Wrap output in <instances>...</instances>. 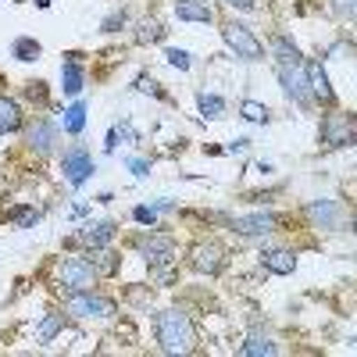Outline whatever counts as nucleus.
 <instances>
[{"instance_id":"nucleus-1","label":"nucleus","mask_w":357,"mask_h":357,"mask_svg":"<svg viewBox=\"0 0 357 357\" xmlns=\"http://www.w3.org/2000/svg\"><path fill=\"white\" fill-rule=\"evenodd\" d=\"M158 343H161L165 354H190L193 343H197L190 314L178 311V307L161 311V314H158Z\"/></svg>"},{"instance_id":"nucleus-2","label":"nucleus","mask_w":357,"mask_h":357,"mask_svg":"<svg viewBox=\"0 0 357 357\" xmlns=\"http://www.w3.org/2000/svg\"><path fill=\"white\" fill-rule=\"evenodd\" d=\"M57 279L75 293V289H93L100 272H97V264L86 261V257H61V264H57Z\"/></svg>"},{"instance_id":"nucleus-3","label":"nucleus","mask_w":357,"mask_h":357,"mask_svg":"<svg viewBox=\"0 0 357 357\" xmlns=\"http://www.w3.org/2000/svg\"><path fill=\"white\" fill-rule=\"evenodd\" d=\"M65 311L75 314V318H111V314H114V301H107V296H97L93 289H75V293L68 296Z\"/></svg>"},{"instance_id":"nucleus-4","label":"nucleus","mask_w":357,"mask_h":357,"mask_svg":"<svg viewBox=\"0 0 357 357\" xmlns=\"http://www.w3.org/2000/svg\"><path fill=\"white\" fill-rule=\"evenodd\" d=\"M222 36H225V43L236 50V57H243V61H261V57H264L261 40L250 33L247 25H240V22H225V25H222Z\"/></svg>"},{"instance_id":"nucleus-5","label":"nucleus","mask_w":357,"mask_h":357,"mask_svg":"<svg viewBox=\"0 0 357 357\" xmlns=\"http://www.w3.org/2000/svg\"><path fill=\"white\" fill-rule=\"evenodd\" d=\"M279 82L286 89V97H293L301 107H307L314 100L311 86H307V72H304V61L301 65H279Z\"/></svg>"},{"instance_id":"nucleus-6","label":"nucleus","mask_w":357,"mask_h":357,"mask_svg":"<svg viewBox=\"0 0 357 357\" xmlns=\"http://www.w3.org/2000/svg\"><path fill=\"white\" fill-rule=\"evenodd\" d=\"M321 143L325 146H347V143H357V132H354V114H325L321 122Z\"/></svg>"},{"instance_id":"nucleus-7","label":"nucleus","mask_w":357,"mask_h":357,"mask_svg":"<svg viewBox=\"0 0 357 357\" xmlns=\"http://www.w3.org/2000/svg\"><path fill=\"white\" fill-rule=\"evenodd\" d=\"M61 168H65V178H68L72 186H82L86 178H89V172H93V158H89L86 146H72V151H65Z\"/></svg>"},{"instance_id":"nucleus-8","label":"nucleus","mask_w":357,"mask_h":357,"mask_svg":"<svg viewBox=\"0 0 357 357\" xmlns=\"http://www.w3.org/2000/svg\"><path fill=\"white\" fill-rule=\"evenodd\" d=\"M139 254L151 261V264H168L172 254H175V243H172V236H143L139 240Z\"/></svg>"},{"instance_id":"nucleus-9","label":"nucleus","mask_w":357,"mask_h":357,"mask_svg":"<svg viewBox=\"0 0 357 357\" xmlns=\"http://www.w3.org/2000/svg\"><path fill=\"white\" fill-rule=\"evenodd\" d=\"M222 264H225V250H222L218 243H200V247L193 250V268H197V272L218 275Z\"/></svg>"},{"instance_id":"nucleus-10","label":"nucleus","mask_w":357,"mask_h":357,"mask_svg":"<svg viewBox=\"0 0 357 357\" xmlns=\"http://www.w3.org/2000/svg\"><path fill=\"white\" fill-rule=\"evenodd\" d=\"M304 72H307V86H311L314 100H321V104H333V100H336V93H333L329 75H325L321 61H304Z\"/></svg>"},{"instance_id":"nucleus-11","label":"nucleus","mask_w":357,"mask_h":357,"mask_svg":"<svg viewBox=\"0 0 357 357\" xmlns=\"http://www.w3.org/2000/svg\"><path fill=\"white\" fill-rule=\"evenodd\" d=\"M307 218H311L314 225H321V229H340L343 211H340V204H336V200H311Z\"/></svg>"},{"instance_id":"nucleus-12","label":"nucleus","mask_w":357,"mask_h":357,"mask_svg":"<svg viewBox=\"0 0 357 357\" xmlns=\"http://www.w3.org/2000/svg\"><path fill=\"white\" fill-rule=\"evenodd\" d=\"M232 229L240 232V236H268V232L275 229V215L257 211V215H247V218H236Z\"/></svg>"},{"instance_id":"nucleus-13","label":"nucleus","mask_w":357,"mask_h":357,"mask_svg":"<svg viewBox=\"0 0 357 357\" xmlns=\"http://www.w3.org/2000/svg\"><path fill=\"white\" fill-rule=\"evenodd\" d=\"M79 240H82L86 247H93V250L107 247V243L114 240V222H89L86 229H79Z\"/></svg>"},{"instance_id":"nucleus-14","label":"nucleus","mask_w":357,"mask_h":357,"mask_svg":"<svg viewBox=\"0 0 357 357\" xmlns=\"http://www.w3.org/2000/svg\"><path fill=\"white\" fill-rule=\"evenodd\" d=\"M54 139H57V129L47 122V118H40V122L29 129V146H33L36 154H50L54 151Z\"/></svg>"},{"instance_id":"nucleus-15","label":"nucleus","mask_w":357,"mask_h":357,"mask_svg":"<svg viewBox=\"0 0 357 357\" xmlns=\"http://www.w3.org/2000/svg\"><path fill=\"white\" fill-rule=\"evenodd\" d=\"M175 18L178 22H211V8L207 0H175Z\"/></svg>"},{"instance_id":"nucleus-16","label":"nucleus","mask_w":357,"mask_h":357,"mask_svg":"<svg viewBox=\"0 0 357 357\" xmlns=\"http://www.w3.org/2000/svg\"><path fill=\"white\" fill-rule=\"evenodd\" d=\"M261 261L272 275H293V268H296V257L289 250H268V254H261Z\"/></svg>"},{"instance_id":"nucleus-17","label":"nucleus","mask_w":357,"mask_h":357,"mask_svg":"<svg viewBox=\"0 0 357 357\" xmlns=\"http://www.w3.org/2000/svg\"><path fill=\"white\" fill-rule=\"evenodd\" d=\"M22 129V107L8 97H0V132H18Z\"/></svg>"},{"instance_id":"nucleus-18","label":"nucleus","mask_w":357,"mask_h":357,"mask_svg":"<svg viewBox=\"0 0 357 357\" xmlns=\"http://www.w3.org/2000/svg\"><path fill=\"white\" fill-rule=\"evenodd\" d=\"M75 57H79V54H68V61L61 65V86H65L68 97H75L79 89H82V68H79Z\"/></svg>"},{"instance_id":"nucleus-19","label":"nucleus","mask_w":357,"mask_h":357,"mask_svg":"<svg viewBox=\"0 0 357 357\" xmlns=\"http://www.w3.org/2000/svg\"><path fill=\"white\" fill-rule=\"evenodd\" d=\"M240 354H243V357H272V354H279V347H275V340H272V336L254 333V336L240 347Z\"/></svg>"},{"instance_id":"nucleus-20","label":"nucleus","mask_w":357,"mask_h":357,"mask_svg":"<svg viewBox=\"0 0 357 357\" xmlns=\"http://www.w3.org/2000/svg\"><path fill=\"white\" fill-rule=\"evenodd\" d=\"M272 54H275L279 65H301V50H296L286 36H275L272 40Z\"/></svg>"},{"instance_id":"nucleus-21","label":"nucleus","mask_w":357,"mask_h":357,"mask_svg":"<svg viewBox=\"0 0 357 357\" xmlns=\"http://www.w3.org/2000/svg\"><path fill=\"white\" fill-rule=\"evenodd\" d=\"M61 126H65V132L79 136V132L86 129V104H72V107L65 111V118H61Z\"/></svg>"},{"instance_id":"nucleus-22","label":"nucleus","mask_w":357,"mask_h":357,"mask_svg":"<svg viewBox=\"0 0 357 357\" xmlns=\"http://www.w3.org/2000/svg\"><path fill=\"white\" fill-rule=\"evenodd\" d=\"M197 107L204 118H222L225 114V100L215 97V93H197Z\"/></svg>"},{"instance_id":"nucleus-23","label":"nucleus","mask_w":357,"mask_h":357,"mask_svg":"<svg viewBox=\"0 0 357 357\" xmlns=\"http://www.w3.org/2000/svg\"><path fill=\"white\" fill-rule=\"evenodd\" d=\"M158 40H165L161 22L146 18V22H139V25H136V43H158Z\"/></svg>"},{"instance_id":"nucleus-24","label":"nucleus","mask_w":357,"mask_h":357,"mask_svg":"<svg viewBox=\"0 0 357 357\" xmlns=\"http://www.w3.org/2000/svg\"><path fill=\"white\" fill-rule=\"evenodd\" d=\"M11 50H15L18 61H36V57H40V43H36L33 36H18Z\"/></svg>"},{"instance_id":"nucleus-25","label":"nucleus","mask_w":357,"mask_h":357,"mask_svg":"<svg viewBox=\"0 0 357 357\" xmlns=\"http://www.w3.org/2000/svg\"><path fill=\"white\" fill-rule=\"evenodd\" d=\"M61 329H65V314H47V321L40 325V343H50Z\"/></svg>"},{"instance_id":"nucleus-26","label":"nucleus","mask_w":357,"mask_h":357,"mask_svg":"<svg viewBox=\"0 0 357 357\" xmlns=\"http://www.w3.org/2000/svg\"><path fill=\"white\" fill-rule=\"evenodd\" d=\"M93 264H97V272H104V275H114L118 272V254H111V250H97V257H93Z\"/></svg>"},{"instance_id":"nucleus-27","label":"nucleus","mask_w":357,"mask_h":357,"mask_svg":"<svg viewBox=\"0 0 357 357\" xmlns=\"http://www.w3.org/2000/svg\"><path fill=\"white\" fill-rule=\"evenodd\" d=\"M333 15L357 25V0H333Z\"/></svg>"},{"instance_id":"nucleus-28","label":"nucleus","mask_w":357,"mask_h":357,"mask_svg":"<svg viewBox=\"0 0 357 357\" xmlns=\"http://www.w3.org/2000/svg\"><path fill=\"white\" fill-rule=\"evenodd\" d=\"M240 111H243L247 122H268V107H264V104H257V100H243V104H240Z\"/></svg>"},{"instance_id":"nucleus-29","label":"nucleus","mask_w":357,"mask_h":357,"mask_svg":"<svg viewBox=\"0 0 357 357\" xmlns=\"http://www.w3.org/2000/svg\"><path fill=\"white\" fill-rule=\"evenodd\" d=\"M11 218H15L18 225H25V229L40 222V215H36V211H29V207H15V211H11Z\"/></svg>"},{"instance_id":"nucleus-30","label":"nucleus","mask_w":357,"mask_h":357,"mask_svg":"<svg viewBox=\"0 0 357 357\" xmlns=\"http://www.w3.org/2000/svg\"><path fill=\"white\" fill-rule=\"evenodd\" d=\"M165 57H168V65L178 68V72H186V68H190V54H186V50H168Z\"/></svg>"},{"instance_id":"nucleus-31","label":"nucleus","mask_w":357,"mask_h":357,"mask_svg":"<svg viewBox=\"0 0 357 357\" xmlns=\"http://www.w3.org/2000/svg\"><path fill=\"white\" fill-rule=\"evenodd\" d=\"M132 218H136L139 225H154V222H158V211H154V207H136Z\"/></svg>"},{"instance_id":"nucleus-32","label":"nucleus","mask_w":357,"mask_h":357,"mask_svg":"<svg viewBox=\"0 0 357 357\" xmlns=\"http://www.w3.org/2000/svg\"><path fill=\"white\" fill-rule=\"evenodd\" d=\"M25 97H29V100L47 104V89H43V82H29V86H25Z\"/></svg>"},{"instance_id":"nucleus-33","label":"nucleus","mask_w":357,"mask_h":357,"mask_svg":"<svg viewBox=\"0 0 357 357\" xmlns=\"http://www.w3.org/2000/svg\"><path fill=\"white\" fill-rule=\"evenodd\" d=\"M118 25H126V11H114L104 18V33H118Z\"/></svg>"},{"instance_id":"nucleus-34","label":"nucleus","mask_w":357,"mask_h":357,"mask_svg":"<svg viewBox=\"0 0 357 357\" xmlns=\"http://www.w3.org/2000/svg\"><path fill=\"white\" fill-rule=\"evenodd\" d=\"M229 8H240V11H254L257 8V0H225Z\"/></svg>"},{"instance_id":"nucleus-35","label":"nucleus","mask_w":357,"mask_h":357,"mask_svg":"<svg viewBox=\"0 0 357 357\" xmlns=\"http://www.w3.org/2000/svg\"><path fill=\"white\" fill-rule=\"evenodd\" d=\"M129 168H132V172H136L139 178H143L146 172H151V165H146V161H139V158H132V161H129Z\"/></svg>"},{"instance_id":"nucleus-36","label":"nucleus","mask_w":357,"mask_h":357,"mask_svg":"<svg viewBox=\"0 0 357 357\" xmlns=\"http://www.w3.org/2000/svg\"><path fill=\"white\" fill-rule=\"evenodd\" d=\"M247 146H250V139H232V143H229V154H243Z\"/></svg>"},{"instance_id":"nucleus-37","label":"nucleus","mask_w":357,"mask_h":357,"mask_svg":"<svg viewBox=\"0 0 357 357\" xmlns=\"http://www.w3.org/2000/svg\"><path fill=\"white\" fill-rule=\"evenodd\" d=\"M151 207H154V211H172V207H175V204H172V200H154Z\"/></svg>"},{"instance_id":"nucleus-38","label":"nucleus","mask_w":357,"mask_h":357,"mask_svg":"<svg viewBox=\"0 0 357 357\" xmlns=\"http://www.w3.org/2000/svg\"><path fill=\"white\" fill-rule=\"evenodd\" d=\"M354 229H357V222H354Z\"/></svg>"}]
</instances>
